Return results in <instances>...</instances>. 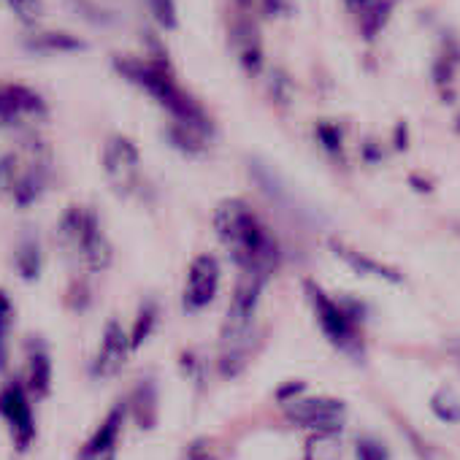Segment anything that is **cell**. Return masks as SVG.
<instances>
[{
	"mask_svg": "<svg viewBox=\"0 0 460 460\" xmlns=\"http://www.w3.org/2000/svg\"><path fill=\"white\" fill-rule=\"evenodd\" d=\"M211 227L239 271L274 277L282 269V247L258 211L242 198H225L211 211Z\"/></svg>",
	"mask_w": 460,
	"mask_h": 460,
	"instance_id": "cell-1",
	"label": "cell"
},
{
	"mask_svg": "<svg viewBox=\"0 0 460 460\" xmlns=\"http://www.w3.org/2000/svg\"><path fill=\"white\" fill-rule=\"evenodd\" d=\"M111 68L119 79L138 87L146 98H152L171 119L198 125L208 136H214V119L203 109L200 101H195L173 76L171 66L155 63L149 58H133V55H114Z\"/></svg>",
	"mask_w": 460,
	"mask_h": 460,
	"instance_id": "cell-2",
	"label": "cell"
},
{
	"mask_svg": "<svg viewBox=\"0 0 460 460\" xmlns=\"http://www.w3.org/2000/svg\"><path fill=\"white\" fill-rule=\"evenodd\" d=\"M55 244L66 258L82 263V269L90 274H101L111 269L114 247L103 234L98 211L90 206L74 203L60 214L55 227Z\"/></svg>",
	"mask_w": 460,
	"mask_h": 460,
	"instance_id": "cell-3",
	"label": "cell"
},
{
	"mask_svg": "<svg viewBox=\"0 0 460 460\" xmlns=\"http://www.w3.org/2000/svg\"><path fill=\"white\" fill-rule=\"evenodd\" d=\"M304 296L312 306V314L323 331V336L339 349L344 352L347 358L352 360H363L366 355V344H363V333H360V325L344 312V306L331 298L314 279H304Z\"/></svg>",
	"mask_w": 460,
	"mask_h": 460,
	"instance_id": "cell-4",
	"label": "cell"
},
{
	"mask_svg": "<svg viewBox=\"0 0 460 460\" xmlns=\"http://www.w3.org/2000/svg\"><path fill=\"white\" fill-rule=\"evenodd\" d=\"M101 168L106 173V184L117 198H130L141 187V152L133 138L122 133H111L101 149Z\"/></svg>",
	"mask_w": 460,
	"mask_h": 460,
	"instance_id": "cell-5",
	"label": "cell"
},
{
	"mask_svg": "<svg viewBox=\"0 0 460 460\" xmlns=\"http://www.w3.org/2000/svg\"><path fill=\"white\" fill-rule=\"evenodd\" d=\"M269 277L258 274V271H239L234 293H230V306L222 323V333L219 341H234L244 333L252 331V320L258 312V304L263 298Z\"/></svg>",
	"mask_w": 460,
	"mask_h": 460,
	"instance_id": "cell-6",
	"label": "cell"
},
{
	"mask_svg": "<svg viewBox=\"0 0 460 460\" xmlns=\"http://www.w3.org/2000/svg\"><path fill=\"white\" fill-rule=\"evenodd\" d=\"M227 44L230 52L236 55V63L244 76L258 79L266 71V49H263V33L261 25L252 20L250 12H242L236 17H230L227 22Z\"/></svg>",
	"mask_w": 460,
	"mask_h": 460,
	"instance_id": "cell-7",
	"label": "cell"
},
{
	"mask_svg": "<svg viewBox=\"0 0 460 460\" xmlns=\"http://www.w3.org/2000/svg\"><path fill=\"white\" fill-rule=\"evenodd\" d=\"M219 279L222 269L219 261L211 252H200L190 261L187 279H184V293H181V309L187 314H198L208 309L219 293Z\"/></svg>",
	"mask_w": 460,
	"mask_h": 460,
	"instance_id": "cell-8",
	"label": "cell"
},
{
	"mask_svg": "<svg viewBox=\"0 0 460 460\" xmlns=\"http://www.w3.org/2000/svg\"><path fill=\"white\" fill-rule=\"evenodd\" d=\"M285 417L298 428L309 430H341L347 420V403L341 398L328 395L293 398L285 403Z\"/></svg>",
	"mask_w": 460,
	"mask_h": 460,
	"instance_id": "cell-9",
	"label": "cell"
},
{
	"mask_svg": "<svg viewBox=\"0 0 460 460\" xmlns=\"http://www.w3.org/2000/svg\"><path fill=\"white\" fill-rule=\"evenodd\" d=\"M0 417L9 422L17 449L25 452L36 438V420H33L31 393L22 382H6L4 390H0Z\"/></svg>",
	"mask_w": 460,
	"mask_h": 460,
	"instance_id": "cell-10",
	"label": "cell"
},
{
	"mask_svg": "<svg viewBox=\"0 0 460 460\" xmlns=\"http://www.w3.org/2000/svg\"><path fill=\"white\" fill-rule=\"evenodd\" d=\"M49 106L44 95L28 84H0V125H20L22 119H44Z\"/></svg>",
	"mask_w": 460,
	"mask_h": 460,
	"instance_id": "cell-11",
	"label": "cell"
},
{
	"mask_svg": "<svg viewBox=\"0 0 460 460\" xmlns=\"http://www.w3.org/2000/svg\"><path fill=\"white\" fill-rule=\"evenodd\" d=\"M52 181V160H49V152H39L33 149V160L28 163V168L22 173H14L12 181H9V192H12V200L17 208H28L33 203L41 200V195L47 192Z\"/></svg>",
	"mask_w": 460,
	"mask_h": 460,
	"instance_id": "cell-12",
	"label": "cell"
},
{
	"mask_svg": "<svg viewBox=\"0 0 460 460\" xmlns=\"http://www.w3.org/2000/svg\"><path fill=\"white\" fill-rule=\"evenodd\" d=\"M130 333L119 325V320H109L101 336L98 355L93 360V376L95 379H111L122 371L128 355H130Z\"/></svg>",
	"mask_w": 460,
	"mask_h": 460,
	"instance_id": "cell-13",
	"label": "cell"
},
{
	"mask_svg": "<svg viewBox=\"0 0 460 460\" xmlns=\"http://www.w3.org/2000/svg\"><path fill=\"white\" fill-rule=\"evenodd\" d=\"M328 250H331L349 271H355L358 277H371V279H379V282H387V285H403V282H406V277H403L395 266L382 263V261H376V258H371V255H366V252L349 247V244L341 242V239H328Z\"/></svg>",
	"mask_w": 460,
	"mask_h": 460,
	"instance_id": "cell-14",
	"label": "cell"
},
{
	"mask_svg": "<svg viewBox=\"0 0 460 460\" xmlns=\"http://www.w3.org/2000/svg\"><path fill=\"white\" fill-rule=\"evenodd\" d=\"M125 414H128V403L119 401L109 414L106 420L101 422V428L87 438V444L79 449V460H114L117 455V441H119V433H122V422H125Z\"/></svg>",
	"mask_w": 460,
	"mask_h": 460,
	"instance_id": "cell-15",
	"label": "cell"
},
{
	"mask_svg": "<svg viewBox=\"0 0 460 460\" xmlns=\"http://www.w3.org/2000/svg\"><path fill=\"white\" fill-rule=\"evenodd\" d=\"M25 387L36 398H47L52 393V355L41 336H31L25 341Z\"/></svg>",
	"mask_w": 460,
	"mask_h": 460,
	"instance_id": "cell-16",
	"label": "cell"
},
{
	"mask_svg": "<svg viewBox=\"0 0 460 460\" xmlns=\"http://www.w3.org/2000/svg\"><path fill=\"white\" fill-rule=\"evenodd\" d=\"M460 71V41L447 31L438 39V52L430 60V82L444 95V101H452V82Z\"/></svg>",
	"mask_w": 460,
	"mask_h": 460,
	"instance_id": "cell-17",
	"label": "cell"
},
{
	"mask_svg": "<svg viewBox=\"0 0 460 460\" xmlns=\"http://www.w3.org/2000/svg\"><path fill=\"white\" fill-rule=\"evenodd\" d=\"M25 49L33 55H44V58L79 55V52H87V41L66 31H33L25 36Z\"/></svg>",
	"mask_w": 460,
	"mask_h": 460,
	"instance_id": "cell-18",
	"label": "cell"
},
{
	"mask_svg": "<svg viewBox=\"0 0 460 460\" xmlns=\"http://www.w3.org/2000/svg\"><path fill=\"white\" fill-rule=\"evenodd\" d=\"M211 138L206 130H200L198 125H190V122H179V119H171L168 128H165V141L171 149H176L179 155L184 157H203L208 155L211 149Z\"/></svg>",
	"mask_w": 460,
	"mask_h": 460,
	"instance_id": "cell-19",
	"label": "cell"
},
{
	"mask_svg": "<svg viewBox=\"0 0 460 460\" xmlns=\"http://www.w3.org/2000/svg\"><path fill=\"white\" fill-rule=\"evenodd\" d=\"M255 347H258L255 331H250V333H244V336H239V339H234V341H222V349H219V358H217V371H219V376H225V379H236V376L247 368V363H250Z\"/></svg>",
	"mask_w": 460,
	"mask_h": 460,
	"instance_id": "cell-20",
	"label": "cell"
},
{
	"mask_svg": "<svg viewBox=\"0 0 460 460\" xmlns=\"http://www.w3.org/2000/svg\"><path fill=\"white\" fill-rule=\"evenodd\" d=\"M160 395H157V382L152 376L138 379V385L130 393L128 409L141 430H152L157 425V411H160Z\"/></svg>",
	"mask_w": 460,
	"mask_h": 460,
	"instance_id": "cell-21",
	"label": "cell"
},
{
	"mask_svg": "<svg viewBox=\"0 0 460 460\" xmlns=\"http://www.w3.org/2000/svg\"><path fill=\"white\" fill-rule=\"evenodd\" d=\"M395 12V0H371V4L358 14V33L366 44H374L390 25Z\"/></svg>",
	"mask_w": 460,
	"mask_h": 460,
	"instance_id": "cell-22",
	"label": "cell"
},
{
	"mask_svg": "<svg viewBox=\"0 0 460 460\" xmlns=\"http://www.w3.org/2000/svg\"><path fill=\"white\" fill-rule=\"evenodd\" d=\"M344 125L339 122V119H328V117H323V119H317L314 122V138H317V144H320V149H323V155L331 160V163H336V165H344L347 163V152H344Z\"/></svg>",
	"mask_w": 460,
	"mask_h": 460,
	"instance_id": "cell-23",
	"label": "cell"
},
{
	"mask_svg": "<svg viewBox=\"0 0 460 460\" xmlns=\"http://www.w3.org/2000/svg\"><path fill=\"white\" fill-rule=\"evenodd\" d=\"M14 269H17L20 279H25V282H36L41 277V271H44V252H41L39 236H33V234L22 236V242L14 250Z\"/></svg>",
	"mask_w": 460,
	"mask_h": 460,
	"instance_id": "cell-24",
	"label": "cell"
},
{
	"mask_svg": "<svg viewBox=\"0 0 460 460\" xmlns=\"http://www.w3.org/2000/svg\"><path fill=\"white\" fill-rule=\"evenodd\" d=\"M250 176H252V181L258 184V190L269 200H274L279 206H290V195L285 190V181H282V176L269 163H263L261 157H252L250 160Z\"/></svg>",
	"mask_w": 460,
	"mask_h": 460,
	"instance_id": "cell-25",
	"label": "cell"
},
{
	"mask_svg": "<svg viewBox=\"0 0 460 460\" xmlns=\"http://www.w3.org/2000/svg\"><path fill=\"white\" fill-rule=\"evenodd\" d=\"M157 323H160V306H157V301H155V298L141 301L138 314H136L133 328H130V349H133V352L141 349V347L149 341V336L155 333Z\"/></svg>",
	"mask_w": 460,
	"mask_h": 460,
	"instance_id": "cell-26",
	"label": "cell"
},
{
	"mask_svg": "<svg viewBox=\"0 0 460 460\" xmlns=\"http://www.w3.org/2000/svg\"><path fill=\"white\" fill-rule=\"evenodd\" d=\"M344 447L339 430H314L306 441L304 460H341Z\"/></svg>",
	"mask_w": 460,
	"mask_h": 460,
	"instance_id": "cell-27",
	"label": "cell"
},
{
	"mask_svg": "<svg viewBox=\"0 0 460 460\" xmlns=\"http://www.w3.org/2000/svg\"><path fill=\"white\" fill-rule=\"evenodd\" d=\"M14 301L6 290H0V371H6L9 366V336L14 328Z\"/></svg>",
	"mask_w": 460,
	"mask_h": 460,
	"instance_id": "cell-28",
	"label": "cell"
},
{
	"mask_svg": "<svg viewBox=\"0 0 460 460\" xmlns=\"http://www.w3.org/2000/svg\"><path fill=\"white\" fill-rule=\"evenodd\" d=\"M430 409L444 422H460V398L452 387H441L430 398Z\"/></svg>",
	"mask_w": 460,
	"mask_h": 460,
	"instance_id": "cell-29",
	"label": "cell"
},
{
	"mask_svg": "<svg viewBox=\"0 0 460 460\" xmlns=\"http://www.w3.org/2000/svg\"><path fill=\"white\" fill-rule=\"evenodd\" d=\"M144 6L149 12V17L155 20V25L160 31H176L179 28V9L176 0H144Z\"/></svg>",
	"mask_w": 460,
	"mask_h": 460,
	"instance_id": "cell-30",
	"label": "cell"
},
{
	"mask_svg": "<svg viewBox=\"0 0 460 460\" xmlns=\"http://www.w3.org/2000/svg\"><path fill=\"white\" fill-rule=\"evenodd\" d=\"M269 98H271V103H274L279 111H288V109L293 106L296 90H293V79H290L285 71H274V74H271V82H269Z\"/></svg>",
	"mask_w": 460,
	"mask_h": 460,
	"instance_id": "cell-31",
	"label": "cell"
},
{
	"mask_svg": "<svg viewBox=\"0 0 460 460\" xmlns=\"http://www.w3.org/2000/svg\"><path fill=\"white\" fill-rule=\"evenodd\" d=\"M4 4L28 25V28H36L44 17V0H4Z\"/></svg>",
	"mask_w": 460,
	"mask_h": 460,
	"instance_id": "cell-32",
	"label": "cell"
},
{
	"mask_svg": "<svg viewBox=\"0 0 460 460\" xmlns=\"http://www.w3.org/2000/svg\"><path fill=\"white\" fill-rule=\"evenodd\" d=\"M355 455H358V460H390L387 447L374 436H360L355 441Z\"/></svg>",
	"mask_w": 460,
	"mask_h": 460,
	"instance_id": "cell-33",
	"label": "cell"
},
{
	"mask_svg": "<svg viewBox=\"0 0 460 460\" xmlns=\"http://www.w3.org/2000/svg\"><path fill=\"white\" fill-rule=\"evenodd\" d=\"M179 366H181V371H184L198 387H203V382H206V366H203V358H200L195 349H184L181 358H179Z\"/></svg>",
	"mask_w": 460,
	"mask_h": 460,
	"instance_id": "cell-34",
	"label": "cell"
},
{
	"mask_svg": "<svg viewBox=\"0 0 460 460\" xmlns=\"http://www.w3.org/2000/svg\"><path fill=\"white\" fill-rule=\"evenodd\" d=\"M68 4H71V9H74L79 17H84V20H90V22L109 25V22L114 20L106 9H101L98 4H93V0H68Z\"/></svg>",
	"mask_w": 460,
	"mask_h": 460,
	"instance_id": "cell-35",
	"label": "cell"
},
{
	"mask_svg": "<svg viewBox=\"0 0 460 460\" xmlns=\"http://www.w3.org/2000/svg\"><path fill=\"white\" fill-rule=\"evenodd\" d=\"M255 14H261L263 20H279L293 14V4L290 0H252Z\"/></svg>",
	"mask_w": 460,
	"mask_h": 460,
	"instance_id": "cell-36",
	"label": "cell"
},
{
	"mask_svg": "<svg viewBox=\"0 0 460 460\" xmlns=\"http://www.w3.org/2000/svg\"><path fill=\"white\" fill-rule=\"evenodd\" d=\"M90 301H93V293H90L87 282H84V279H74L71 288H68V293H66V304H68L74 312H84V309L90 306Z\"/></svg>",
	"mask_w": 460,
	"mask_h": 460,
	"instance_id": "cell-37",
	"label": "cell"
},
{
	"mask_svg": "<svg viewBox=\"0 0 460 460\" xmlns=\"http://www.w3.org/2000/svg\"><path fill=\"white\" fill-rule=\"evenodd\" d=\"M385 146H382V141L379 138H374V136H366L363 138V144H360V160H363V165H382L385 163Z\"/></svg>",
	"mask_w": 460,
	"mask_h": 460,
	"instance_id": "cell-38",
	"label": "cell"
},
{
	"mask_svg": "<svg viewBox=\"0 0 460 460\" xmlns=\"http://www.w3.org/2000/svg\"><path fill=\"white\" fill-rule=\"evenodd\" d=\"M144 44H146V55H144V58H149V60H155V63H163V66H171V55H168L165 44L157 39V33L146 31V33H144Z\"/></svg>",
	"mask_w": 460,
	"mask_h": 460,
	"instance_id": "cell-39",
	"label": "cell"
},
{
	"mask_svg": "<svg viewBox=\"0 0 460 460\" xmlns=\"http://www.w3.org/2000/svg\"><path fill=\"white\" fill-rule=\"evenodd\" d=\"M390 144H393V152H406V149H409V144H411V133H409V122H406V119H398V122L393 125Z\"/></svg>",
	"mask_w": 460,
	"mask_h": 460,
	"instance_id": "cell-40",
	"label": "cell"
},
{
	"mask_svg": "<svg viewBox=\"0 0 460 460\" xmlns=\"http://www.w3.org/2000/svg\"><path fill=\"white\" fill-rule=\"evenodd\" d=\"M301 393H306V382H304V379H290V382H285V385L277 387L274 398H277L279 403H288V401L298 398Z\"/></svg>",
	"mask_w": 460,
	"mask_h": 460,
	"instance_id": "cell-41",
	"label": "cell"
},
{
	"mask_svg": "<svg viewBox=\"0 0 460 460\" xmlns=\"http://www.w3.org/2000/svg\"><path fill=\"white\" fill-rule=\"evenodd\" d=\"M17 155L12 152V155H4L0 157V187H9V181H12V176L17 173Z\"/></svg>",
	"mask_w": 460,
	"mask_h": 460,
	"instance_id": "cell-42",
	"label": "cell"
},
{
	"mask_svg": "<svg viewBox=\"0 0 460 460\" xmlns=\"http://www.w3.org/2000/svg\"><path fill=\"white\" fill-rule=\"evenodd\" d=\"M406 184H409L417 195H430V192L436 190V184H433L430 176H425V173H409V176H406Z\"/></svg>",
	"mask_w": 460,
	"mask_h": 460,
	"instance_id": "cell-43",
	"label": "cell"
},
{
	"mask_svg": "<svg viewBox=\"0 0 460 460\" xmlns=\"http://www.w3.org/2000/svg\"><path fill=\"white\" fill-rule=\"evenodd\" d=\"M190 460H217V457L206 449V444H203V441H200V444L195 441V444H192V449H190Z\"/></svg>",
	"mask_w": 460,
	"mask_h": 460,
	"instance_id": "cell-44",
	"label": "cell"
},
{
	"mask_svg": "<svg viewBox=\"0 0 460 460\" xmlns=\"http://www.w3.org/2000/svg\"><path fill=\"white\" fill-rule=\"evenodd\" d=\"M341 4H344V9H347L349 14H355V17H358V14L371 4V0H341Z\"/></svg>",
	"mask_w": 460,
	"mask_h": 460,
	"instance_id": "cell-45",
	"label": "cell"
},
{
	"mask_svg": "<svg viewBox=\"0 0 460 460\" xmlns=\"http://www.w3.org/2000/svg\"><path fill=\"white\" fill-rule=\"evenodd\" d=\"M447 352H449V355L455 358V363L460 366V339H452V341L447 344Z\"/></svg>",
	"mask_w": 460,
	"mask_h": 460,
	"instance_id": "cell-46",
	"label": "cell"
},
{
	"mask_svg": "<svg viewBox=\"0 0 460 460\" xmlns=\"http://www.w3.org/2000/svg\"><path fill=\"white\" fill-rule=\"evenodd\" d=\"M455 133L460 136V111H457V117H455Z\"/></svg>",
	"mask_w": 460,
	"mask_h": 460,
	"instance_id": "cell-47",
	"label": "cell"
}]
</instances>
